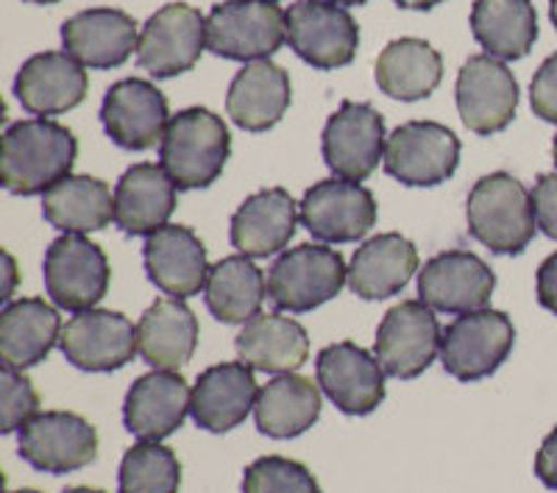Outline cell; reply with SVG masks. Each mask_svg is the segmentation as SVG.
<instances>
[{"mask_svg":"<svg viewBox=\"0 0 557 493\" xmlns=\"http://www.w3.org/2000/svg\"><path fill=\"white\" fill-rule=\"evenodd\" d=\"M78 143L70 128L48 118L20 121L3 132L0 178L12 196H45L70 176Z\"/></svg>","mask_w":557,"mask_h":493,"instance_id":"obj_1","label":"cell"},{"mask_svg":"<svg viewBox=\"0 0 557 493\" xmlns=\"http://www.w3.org/2000/svg\"><path fill=\"white\" fill-rule=\"evenodd\" d=\"M232 137L215 112L190 107L173 114L159 143V159L178 190H203L226 168Z\"/></svg>","mask_w":557,"mask_h":493,"instance_id":"obj_2","label":"cell"},{"mask_svg":"<svg viewBox=\"0 0 557 493\" xmlns=\"http://www.w3.org/2000/svg\"><path fill=\"white\" fill-rule=\"evenodd\" d=\"M469 232L494 254H521L535 237L532 193L510 173H491L471 187L466 201Z\"/></svg>","mask_w":557,"mask_h":493,"instance_id":"obj_3","label":"cell"},{"mask_svg":"<svg viewBox=\"0 0 557 493\" xmlns=\"http://www.w3.org/2000/svg\"><path fill=\"white\" fill-rule=\"evenodd\" d=\"M348 282L341 254L321 243L287 248L268 271V296L276 310L298 316L332 301Z\"/></svg>","mask_w":557,"mask_h":493,"instance_id":"obj_4","label":"cell"},{"mask_svg":"<svg viewBox=\"0 0 557 493\" xmlns=\"http://www.w3.org/2000/svg\"><path fill=\"white\" fill-rule=\"evenodd\" d=\"M287 39V12L271 0H226L207 17V48L235 62H260Z\"/></svg>","mask_w":557,"mask_h":493,"instance_id":"obj_5","label":"cell"},{"mask_svg":"<svg viewBox=\"0 0 557 493\" xmlns=\"http://www.w3.org/2000/svg\"><path fill=\"white\" fill-rule=\"evenodd\" d=\"M516 343L513 321L499 310L457 316L441 337V362L460 382H480L502 368Z\"/></svg>","mask_w":557,"mask_h":493,"instance_id":"obj_6","label":"cell"},{"mask_svg":"<svg viewBox=\"0 0 557 493\" xmlns=\"http://www.w3.org/2000/svg\"><path fill=\"white\" fill-rule=\"evenodd\" d=\"M112 271L101 246L84 234H64L45 251V291L67 312L96 310L107 296Z\"/></svg>","mask_w":557,"mask_h":493,"instance_id":"obj_7","label":"cell"},{"mask_svg":"<svg viewBox=\"0 0 557 493\" xmlns=\"http://www.w3.org/2000/svg\"><path fill=\"white\" fill-rule=\"evenodd\" d=\"M287 42L315 70H337L355 62L360 28L332 0H298L287 9Z\"/></svg>","mask_w":557,"mask_h":493,"instance_id":"obj_8","label":"cell"},{"mask_svg":"<svg viewBox=\"0 0 557 493\" xmlns=\"http://www.w3.org/2000/svg\"><path fill=\"white\" fill-rule=\"evenodd\" d=\"M444 329L437 323L435 310L418 301H401L382 318L376 329L374 355L387 377L416 380L441 355Z\"/></svg>","mask_w":557,"mask_h":493,"instance_id":"obj_9","label":"cell"},{"mask_svg":"<svg viewBox=\"0 0 557 493\" xmlns=\"http://www.w3.org/2000/svg\"><path fill=\"white\" fill-rule=\"evenodd\" d=\"M385 171L407 187H435L455 176L460 139L435 121H410L387 137Z\"/></svg>","mask_w":557,"mask_h":493,"instance_id":"obj_10","label":"cell"},{"mask_svg":"<svg viewBox=\"0 0 557 493\" xmlns=\"http://www.w3.org/2000/svg\"><path fill=\"white\" fill-rule=\"evenodd\" d=\"M20 457L45 474H70L98 457V432L76 412H37L20 427Z\"/></svg>","mask_w":557,"mask_h":493,"instance_id":"obj_11","label":"cell"},{"mask_svg":"<svg viewBox=\"0 0 557 493\" xmlns=\"http://www.w3.org/2000/svg\"><path fill=\"white\" fill-rule=\"evenodd\" d=\"M385 121L371 103L343 101L323 128V162L346 182L371 176L380 168V159H385Z\"/></svg>","mask_w":557,"mask_h":493,"instance_id":"obj_12","label":"cell"},{"mask_svg":"<svg viewBox=\"0 0 557 493\" xmlns=\"http://www.w3.org/2000/svg\"><path fill=\"white\" fill-rule=\"evenodd\" d=\"M457 112L466 128L482 137L505 132L519 107V84L513 70L496 57H471L457 76Z\"/></svg>","mask_w":557,"mask_h":493,"instance_id":"obj_13","label":"cell"},{"mask_svg":"<svg viewBox=\"0 0 557 493\" xmlns=\"http://www.w3.org/2000/svg\"><path fill=\"white\" fill-rule=\"evenodd\" d=\"M207 48V20L196 7L168 3L139 34L137 62L153 78H173L196 67Z\"/></svg>","mask_w":557,"mask_h":493,"instance_id":"obj_14","label":"cell"},{"mask_svg":"<svg viewBox=\"0 0 557 493\" xmlns=\"http://www.w3.org/2000/svg\"><path fill=\"white\" fill-rule=\"evenodd\" d=\"M59 348L82 371H121L139 352L137 326L126 316L112 310L76 312L62 326Z\"/></svg>","mask_w":557,"mask_h":493,"instance_id":"obj_15","label":"cell"},{"mask_svg":"<svg viewBox=\"0 0 557 493\" xmlns=\"http://www.w3.org/2000/svg\"><path fill=\"white\" fill-rule=\"evenodd\" d=\"M301 223L323 243L362 241L376 223V198L360 182L326 178L305 193Z\"/></svg>","mask_w":557,"mask_h":493,"instance_id":"obj_16","label":"cell"},{"mask_svg":"<svg viewBox=\"0 0 557 493\" xmlns=\"http://www.w3.org/2000/svg\"><path fill=\"white\" fill-rule=\"evenodd\" d=\"M315 373L321 391L346 416H368L385 402V368L357 343L343 341L323 348Z\"/></svg>","mask_w":557,"mask_h":493,"instance_id":"obj_17","label":"cell"},{"mask_svg":"<svg viewBox=\"0 0 557 493\" xmlns=\"http://www.w3.org/2000/svg\"><path fill=\"white\" fill-rule=\"evenodd\" d=\"M496 276L471 251H444L418 273V296L426 307L449 316L485 310L494 296Z\"/></svg>","mask_w":557,"mask_h":493,"instance_id":"obj_18","label":"cell"},{"mask_svg":"<svg viewBox=\"0 0 557 493\" xmlns=\"http://www.w3.org/2000/svg\"><path fill=\"white\" fill-rule=\"evenodd\" d=\"M101 123L114 146L126 151H148L162 143L171 123L168 98L151 82L123 78L103 96Z\"/></svg>","mask_w":557,"mask_h":493,"instance_id":"obj_19","label":"cell"},{"mask_svg":"<svg viewBox=\"0 0 557 493\" xmlns=\"http://www.w3.org/2000/svg\"><path fill=\"white\" fill-rule=\"evenodd\" d=\"M89 78L82 62L62 51H45L28 59L14 78V96L23 109L53 118L76 109L87 98Z\"/></svg>","mask_w":557,"mask_h":493,"instance_id":"obj_20","label":"cell"},{"mask_svg":"<svg viewBox=\"0 0 557 493\" xmlns=\"http://www.w3.org/2000/svg\"><path fill=\"white\" fill-rule=\"evenodd\" d=\"M193 391L182 373L151 371L139 377L123 402V421L126 430L139 441H165L168 435L184 424L190 412Z\"/></svg>","mask_w":557,"mask_h":493,"instance_id":"obj_21","label":"cell"},{"mask_svg":"<svg viewBox=\"0 0 557 493\" xmlns=\"http://www.w3.org/2000/svg\"><path fill=\"white\" fill-rule=\"evenodd\" d=\"M260 387L253 380V368L246 362H221L196 380L190 398V416L201 430L228 432L240 427L248 412L257 407Z\"/></svg>","mask_w":557,"mask_h":493,"instance_id":"obj_22","label":"cell"},{"mask_svg":"<svg viewBox=\"0 0 557 493\" xmlns=\"http://www.w3.org/2000/svg\"><path fill=\"white\" fill-rule=\"evenodd\" d=\"M64 53L89 70L121 67L137 51V23L121 9H87L62 26Z\"/></svg>","mask_w":557,"mask_h":493,"instance_id":"obj_23","label":"cell"},{"mask_svg":"<svg viewBox=\"0 0 557 493\" xmlns=\"http://www.w3.org/2000/svg\"><path fill=\"white\" fill-rule=\"evenodd\" d=\"M301 207L282 187L253 193L232 215V246L251 260H268L296 234Z\"/></svg>","mask_w":557,"mask_h":493,"instance_id":"obj_24","label":"cell"},{"mask_svg":"<svg viewBox=\"0 0 557 493\" xmlns=\"http://www.w3.org/2000/svg\"><path fill=\"white\" fill-rule=\"evenodd\" d=\"M148 279L171 298H190L207 287V248L187 226H162L143 248Z\"/></svg>","mask_w":557,"mask_h":493,"instance_id":"obj_25","label":"cell"},{"mask_svg":"<svg viewBox=\"0 0 557 493\" xmlns=\"http://www.w3.org/2000/svg\"><path fill=\"white\" fill-rule=\"evenodd\" d=\"M176 190L162 164H132L114 187V223L132 237H151L171 221Z\"/></svg>","mask_w":557,"mask_h":493,"instance_id":"obj_26","label":"cell"},{"mask_svg":"<svg viewBox=\"0 0 557 493\" xmlns=\"http://www.w3.org/2000/svg\"><path fill=\"white\" fill-rule=\"evenodd\" d=\"M293 89L287 70L260 59L248 62L228 87L226 112L246 132H268L290 109Z\"/></svg>","mask_w":557,"mask_h":493,"instance_id":"obj_27","label":"cell"},{"mask_svg":"<svg viewBox=\"0 0 557 493\" xmlns=\"http://www.w3.org/2000/svg\"><path fill=\"white\" fill-rule=\"evenodd\" d=\"M139 355L153 371H178L193 360L198 321L184 298H159L137 323Z\"/></svg>","mask_w":557,"mask_h":493,"instance_id":"obj_28","label":"cell"},{"mask_svg":"<svg viewBox=\"0 0 557 493\" xmlns=\"http://www.w3.org/2000/svg\"><path fill=\"white\" fill-rule=\"evenodd\" d=\"M418 271V248L399 232L376 234L357 248L348 268V287L366 301L391 298L407 287Z\"/></svg>","mask_w":557,"mask_h":493,"instance_id":"obj_29","label":"cell"},{"mask_svg":"<svg viewBox=\"0 0 557 493\" xmlns=\"http://www.w3.org/2000/svg\"><path fill=\"white\" fill-rule=\"evenodd\" d=\"M62 337V318L45 298L9 301L0 312V360L17 371L51 355Z\"/></svg>","mask_w":557,"mask_h":493,"instance_id":"obj_30","label":"cell"},{"mask_svg":"<svg viewBox=\"0 0 557 493\" xmlns=\"http://www.w3.org/2000/svg\"><path fill=\"white\" fill-rule=\"evenodd\" d=\"M237 355L253 371L293 373L310 357V337L298 321L278 312H260L248 323L235 341Z\"/></svg>","mask_w":557,"mask_h":493,"instance_id":"obj_31","label":"cell"},{"mask_svg":"<svg viewBox=\"0 0 557 493\" xmlns=\"http://www.w3.org/2000/svg\"><path fill=\"white\" fill-rule=\"evenodd\" d=\"M321 416V391L298 373H278L260 391L253 418L257 430L276 441L305 435Z\"/></svg>","mask_w":557,"mask_h":493,"instance_id":"obj_32","label":"cell"},{"mask_svg":"<svg viewBox=\"0 0 557 493\" xmlns=\"http://www.w3.org/2000/svg\"><path fill=\"white\" fill-rule=\"evenodd\" d=\"M441 78H444V59L424 39H393L376 59V84L385 96L396 101L430 98Z\"/></svg>","mask_w":557,"mask_h":493,"instance_id":"obj_33","label":"cell"},{"mask_svg":"<svg viewBox=\"0 0 557 493\" xmlns=\"http://www.w3.org/2000/svg\"><path fill=\"white\" fill-rule=\"evenodd\" d=\"M471 32L487 57L524 59L539 39V14L532 0H474Z\"/></svg>","mask_w":557,"mask_h":493,"instance_id":"obj_34","label":"cell"},{"mask_svg":"<svg viewBox=\"0 0 557 493\" xmlns=\"http://www.w3.org/2000/svg\"><path fill=\"white\" fill-rule=\"evenodd\" d=\"M42 215L64 234L98 232L114 221V196L101 178L70 173L42 196Z\"/></svg>","mask_w":557,"mask_h":493,"instance_id":"obj_35","label":"cell"},{"mask_svg":"<svg viewBox=\"0 0 557 493\" xmlns=\"http://www.w3.org/2000/svg\"><path fill=\"white\" fill-rule=\"evenodd\" d=\"M268 296L265 273L253 266L251 257H226L209 268L203 301L209 312L223 323H248L260 316L262 301Z\"/></svg>","mask_w":557,"mask_h":493,"instance_id":"obj_36","label":"cell"},{"mask_svg":"<svg viewBox=\"0 0 557 493\" xmlns=\"http://www.w3.org/2000/svg\"><path fill=\"white\" fill-rule=\"evenodd\" d=\"M117 485L121 493H178L182 463L162 443L139 441L123 455Z\"/></svg>","mask_w":557,"mask_h":493,"instance_id":"obj_37","label":"cell"},{"mask_svg":"<svg viewBox=\"0 0 557 493\" xmlns=\"http://www.w3.org/2000/svg\"><path fill=\"white\" fill-rule=\"evenodd\" d=\"M243 493H321V485L305 463L268 455L246 468Z\"/></svg>","mask_w":557,"mask_h":493,"instance_id":"obj_38","label":"cell"},{"mask_svg":"<svg viewBox=\"0 0 557 493\" xmlns=\"http://www.w3.org/2000/svg\"><path fill=\"white\" fill-rule=\"evenodd\" d=\"M0 410H3V421H0V430L14 432L20 427L32 421L39 410V396L34 391L32 380L23 377L17 368L3 366L0 368Z\"/></svg>","mask_w":557,"mask_h":493,"instance_id":"obj_39","label":"cell"},{"mask_svg":"<svg viewBox=\"0 0 557 493\" xmlns=\"http://www.w3.org/2000/svg\"><path fill=\"white\" fill-rule=\"evenodd\" d=\"M530 103L541 121L557 123V53H552L532 78Z\"/></svg>","mask_w":557,"mask_h":493,"instance_id":"obj_40","label":"cell"},{"mask_svg":"<svg viewBox=\"0 0 557 493\" xmlns=\"http://www.w3.org/2000/svg\"><path fill=\"white\" fill-rule=\"evenodd\" d=\"M532 209H535V221H539L541 232L557 241V173H544L535 182Z\"/></svg>","mask_w":557,"mask_h":493,"instance_id":"obj_41","label":"cell"},{"mask_svg":"<svg viewBox=\"0 0 557 493\" xmlns=\"http://www.w3.org/2000/svg\"><path fill=\"white\" fill-rule=\"evenodd\" d=\"M535 293H539V304L552 316H557V251L546 257L539 268V282H535Z\"/></svg>","mask_w":557,"mask_h":493,"instance_id":"obj_42","label":"cell"},{"mask_svg":"<svg viewBox=\"0 0 557 493\" xmlns=\"http://www.w3.org/2000/svg\"><path fill=\"white\" fill-rule=\"evenodd\" d=\"M535 477L544 482L549 491H557V427L544 437L539 457H535Z\"/></svg>","mask_w":557,"mask_h":493,"instance_id":"obj_43","label":"cell"},{"mask_svg":"<svg viewBox=\"0 0 557 493\" xmlns=\"http://www.w3.org/2000/svg\"><path fill=\"white\" fill-rule=\"evenodd\" d=\"M396 3L405 9H418V12H424V9H435L437 3H444V0H396Z\"/></svg>","mask_w":557,"mask_h":493,"instance_id":"obj_44","label":"cell"},{"mask_svg":"<svg viewBox=\"0 0 557 493\" xmlns=\"http://www.w3.org/2000/svg\"><path fill=\"white\" fill-rule=\"evenodd\" d=\"M3 262H7V273H9V287L3 293H0V298L3 301H9V296H12V279H14V260L9 257V254H3Z\"/></svg>","mask_w":557,"mask_h":493,"instance_id":"obj_45","label":"cell"},{"mask_svg":"<svg viewBox=\"0 0 557 493\" xmlns=\"http://www.w3.org/2000/svg\"><path fill=\"white\" fill-rule=\"evenodd\" d=\"M64 493H107L101 491V488H87V485H78V488H67Z\"/></svg>","mask_w":557,"mask_h":493,"instance_id":"obj_46","label":"cell"},{"mask_svg":"<svg viewBox=\"0 0 557 493\" xmlns=\"http://www.w3.org/2000/svg\"><path fill=\"white\" fill-rule=\"evenodd\" d=\"M332 3H337V7H362L368 0H332Z\"/></svg>","mask_w":557,"mask_h":493,"instance_id":"obj_47","label":"cell"},{"mask_svg":"<svg viewBox=\"0 0 557 493\" xmlns=\"http://www.w3.org/2000/svg\"><path fill=\"white\" fill-rule=\"evenodd\" d=\"M549 17H552V23H555V28H557V0H549Z\"/></svg>","mask_w":557,"mask_h":493,"instance_id":"obj_48","label":"cell"},{"mask_svg":"<svg viewBox=\"0 0 557 493\" xmlns=\"http://www.w3.org/2000/svg\"><path fill=\"white\" fill-rule=\"evenodd\" d=\"M26 3H42V7H48V3H59V0H26Z\"/></svg>","mask_w":557,"mask_h":493,"instance_id":"obj_49","label":"cell"},{"mask_svg":"<svg viewBox=\"0 0 557 493\" xmlns=\"http://www.w3.org/2000/svg\"><path fill=\"white\" fill-rule=\"evenodd\" d=\"M12 493H39V491H34V488H20V491H12Z\"/></svg>","mask_w":557,"mask_h":493,"instance_id":"obj_50","label":"cell"},{"mask_svg":"<svg viewBox=\"0 0 557 493\" xmlns=\"http://www.w3.org/2000/svg\"><path fill=\"white\" fill-rule=\"evenodd\" d=\"M552 153H555V164H557V137H555V146H552Z\"/></svg>","mask_w":557,"mask_h":493,"instance_id":"obj_51","label":"cell"},{"mask_svg":"<svg viewBox=\"0 0 557 493\" xmlns=\"http://www.w3.org/2000/svg\"><path fill=\"white\" fill-rule=\"evenodd\" d=\"M271 3H273V0H271Z\"/></svg>","mask_w":557,"mask_h":493,"instance_id":"obj_52","label":"cell"}]
</instances>
